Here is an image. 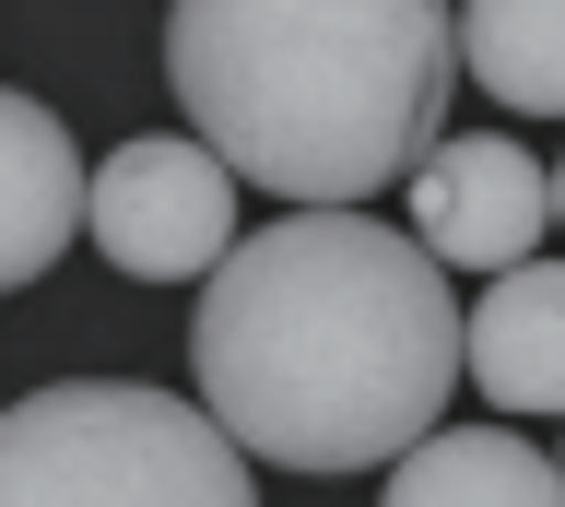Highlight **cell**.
<instances>
[{
    "instance_id": "cell-1",
    "label": "cell",
    "mask_w": 565,
    "mask_h": 507,
    "mask_svg": "<svg viewBox=\"0 0 565 507\" xmlns=\"http://www.w3.org/2000/svg\"><path fill=\"white\" fill-rule=\"evenodd\" d=\"M189 378L247 461L365 472L448 413L459 295L377 213H282L212 260Z\"/></svg>"
},
{
    "instance_id": "cell-2",
    "label": "cell",
    "mask_w": 565,
    "mask_h": 507,
    "mask_svg": "<svg viewBox=\"0 0 565 507\" xmlns=\"http://www.w3.org/2000/svg\"><path fill=\"white\" fill-rule=\"evenodd\" d=\"M166 83L189 142L295 213H365L448 130V0H177Z\"/></svg>"
},
{
    "instance_id": "cell-3",
    "label": "cell",
    "mask_w": 565,
    "mask_h": 507,
    "mask_svg": "<svg viewBox=\"0 0 565 507\" xmlns=\"http://www.w3.org/2000/svg\"><path fill=\"white\" fill-rule=\"evenodd\" d=\"M0 507H259L247 448L141 378H60L0 413Z\"/></svg>"
},
{
    "instance_id": "cell-4",
    "label": "cell",
    "mask_w": 565,
    "mask_h": 507,
    "mask_svg": "<svg viewBox=\"0 0 565 507\" xmlns=\"http://www.w3.org/2000/svg\"><path fill=\"white\" fill-rule=\"evenodd\" d=\"M83 236L130 284H189V272H212L236 249V178L189 130H141L83 178Z\"/></svg>"
},
{
    "instance_id": "cell-5",
    "label": "cell",
    "mask_w": 565,
    "mask_h": 507,
    "mask_svg": "<svg viewBox=\"0 0 565 507\" xmlns=\"http://www.w3.org/2000/svg\"><path fill=\"white\" fill-rule=\"evenodd\" d=\"M542 224H554V178H542V154H519L507 130H459V142H424L413 166V249L436 272H507V260L542 249Z\"/></svg>"
},
{
    "instance_id": "cell-6",
    "label": "cell",
    "mask_w": 565,
    "mask_h": 507,
    "mask_svg": "<svg viewBox=\"0 0 565 507\" xmlns=\"http://www.w3.org/2000/svg\"><path fill=\"white\" fill-rule=\"evenodd\" d=\"M459 366L494 413H565V260H507L459 319Z\"/></svg>"
},
{
    "instance_id": "cell-7",
    "label": "cell",
    "mask_w": 565,
    "mask_h": 507,
    "mask_svg": "<svg viewBox=\"0 0 565 507\" xmlns=\"http://www.w3.org/2000/svg\"><path fill=\"white\" fill-rule=\"evenodd\" d=\"M83 224V154L35 95L0 83V295H24Z\"/></svg>"
},
{
    "instance_id": "cell-8",
    "label": "cell",
    "mask_w": 565,
    "mask_h": 507,
    "mask_svg": "<svg viewBox=\"0 0 565 507\" xmlns=\"http://www.w3.org/2000/svg\"><path fill=\"white\" fill-rule=\"evenodd\" d=\"M377 507H565L554 461L507 425H424L401 461H388Z\"/></svg>"
},
{
    "instance_id": "cell-9",
    "label": "cell",
    "mask_w": 565,
    "mask_h": 507,
    "mask_svg": "<svg viewBox=\"0 0 565 507\" xmlns=\"http://www.w3.org/2000/svg\"><path fill=\"white\" fill-rule=\"evenodd\" d=\"M459 60L494 107L519 118H565V0H459L448 12Z\"/></svg>"
},
{
    "instance_id": "cell-10",
    "label": "cell",
    "mask_w": 565,
    "mask_h": 507,
    "mask_svg": "<svg viewBox=\"0 0 565 507\" xmlns=\"http://www.w3.org/2000/svg\"><path fill=\"white\" fill-rule=\"evenodd\" d=\"M554 224H565V166H554Z\"/></svg>"
},
{
    "instance_id": "cell-11",
    "label": "cell",
    "mask_w": 565,
    "mask_h": 507,
    "mask_svg": "<svg viewBox=\"0 0 565 507\" xmlns=\"http://www.w3.org/2000/svg\"><path fill=\"white\" fill-rule=\"evenodd\" d=\"M554 484H565V461H554Z\"/></svg>"
}]
</instances>
